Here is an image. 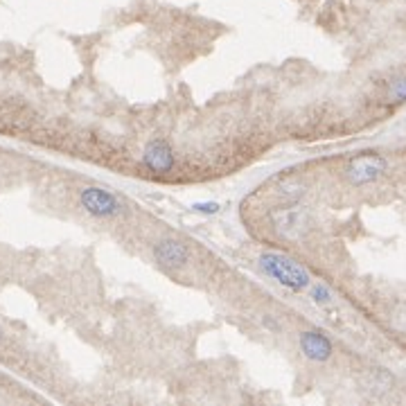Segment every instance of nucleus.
Masks as SVG:
<instances>
[{"label": "nucleus", "instance_id": "obj_1", "mask_svg": "<svg viewBox=\"0 0 406 406\" xmlns=\"http://www.w3.org/2000/svg\"><path fill=\"white\" fill-rule=\"evenodd\" d=\"M258 265L262 269L265 276H269L271 280H276L280 287L289 289V291H303L310 289L312 284V276L303 265H298L293 258L284 255V253H276V250H267L258 258Z\"/></svg>", "mask_w": 406, "mask_h": 406}, {"label": "nucleus", "instance_id": "obj_10", "mask_svg": "<svg viewBox=\"0 0 406 406\" xmlns=\"http://www.w3.org/2000/svg\"><path fill=\"white\" fill-rule=\"evenodd\" d=\"M219 208H222V205H219L217 201H201V203H194L192 210L201 212V215H217Z\"/></svg>", "mask_w": 406, "mask_h": 406}, {"label": "nucleus", "instance_id": "obj_9", "mask_svg": "<svg viewBox=\"0 0 406 406\" xmlns=\"http://www.w3.org/2000/svg\"><path fill=\"white\" fill-rule=\"evenodd\" d=\"M391 102H406V77H402V80H398L393 86H391Z\"/></svg>", "mask_w": 406, "mask_h": 406}, {"label": "nucleus", "instance_id": "obj_5", "mask_svg": "<svg viewBox=\"0 0 406 406\" xmlns=\"http://www.w3.org/2000/svg\"><path fill=\"white\" fill-rule=\"evenodd\" d=\"M174 163H177V156H174V149L165 138H151L145 145V151H142V165L151 170L153 174L172 172Z\"/></svg>", "mask_w": 406, "mask_h": 406}, {"label": "nucleus", "instance_id": "obj_4", "mask_svg": "<svg viewBox=\"0 0 406 406\" xmlns=\"http://www.w3.org/2000/svg\"><path fill=\"white\" fill-rule=\"evenodd\" d=\"M271 222H273V228L278 230L282 237H298L303 235L307 226H310V212H307V208L293 203V205H287V208H280L271 215Z\"/></svg>", "mask_w": 406, "mask_h": 406}, {"label": "nucleus", "instance_id": "obj_8", "mask_svg": "<svg viewBox=\"0 0 406 406\" xmlns=\"http://www.w3.org/2000/svg\"><path fill=\"white\" fill-rule=\"evenodd\" d=\"M310 298L318 307H330L334 296H332L330 287H325V284H310Z\"/></svg>", "mask_w": 406, "mask_h": 406}, {"label": "nucleus", "instance_id": "obj_12", "mask_svg": "<svg viewBox=\"0 0 406 406\" xmlns=\"http://www.w3.org/2000/svg\"><path fill=\"white\" fill-rule=\"evenodd\" d=\"M0 338H3V330H0Z\"/></svg>", "mask_w": 406, "mask_h": 406}, {"label": "nucleus", "instance_id": "obj_6", "mask_svg": "<svg viewBox=\"0 0 406 406\" xmlns=\"http://www.w3.org/2000/svg\"><path fill=\"white\" fill-rule=\"evenodd\" d=\"M151 253H153V260H156L163 269H170V271L183 269L185 265H188V260H190L188 246H185L183 241H177V239H160V241H156L153 248H151Z\"/></svg>", "mask_w": 406, "mask_h": 406}, {"label": "nucleus", "instance_id": "obj_11", "mask_svg": "<svg viewBox=\"0 0 406 406\" xmlns=\"http://www.w3.org/2000/svg\"><path fill=\"white\" fill-rule=\"evenodd\" d=\"M393 325H395V330L406 332V307H400V310H395V314H393Z\"/></svg>", "mask_w": 406, "mask_h": 406}, {"label": "nucleus", "instance_id": "obj_7", "mask_svg": "<svg viewBox=\"0 0 406 406\" xmlns=\"http://www.w3.org/2000/svg\"><path fill=\"white\" fill-rule=\"evenodd\" d=\"M298 345H300V353L310 361H316V364H323V361H327L334 353V345L330 341V336H325L321 330L300 332Z\"/></svg>", "mask_w": 406, "mask_h": 406}, {"label": "nucleus", "instance_id": "obj_3", "mask_svg": "<svg viewBox=\"0 0 406 406\" xmlns=\"http://www.w3.org/2000/svg\"><path fill=\"white\" fill-rule=\"evenodd\" d=\"M388 163L379 153H361V156L353 158L345 167V179L350 185H368L383 177Z\"/></svg>", "mask_w": 406, "mask_h": 406}, {"label": "nucleus", "instance_id": "obj_2", "mask_svg": "<svg viewBox=\"0 0 406 406\" xmlns=\"http://www.w3.org/2000/svg\"><path fill=\"white\" fill-rule=\"evenodd\" d=\"M80 205L97 219H111L122 212V203L118 201V196L97 185H86L80 190Z\"/></svg>", "mask_w": 406, "mask_h": 406}]
</instances>
